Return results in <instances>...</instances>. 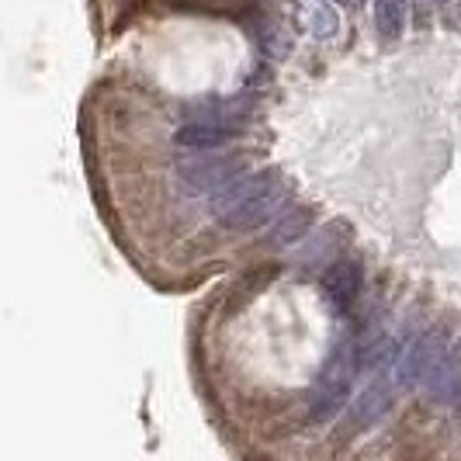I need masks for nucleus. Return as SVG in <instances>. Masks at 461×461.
I'll return each instance as SVG.
<instances>
[{
  "instance_id": "obj_1",
  "label": "nucleus",
  "mask_w": 461,
  "mask_h": 461,
  "mask_svg": "<svg viewBox=\"0 0 461 461\" xmlns=\"http://www.w3.org/2000/svg\"><path fill=\"white\" fill-rule=\"evenodd\" d=\"M267 39L208 18L142 24L80 94L77 142L97 219L160 295L292 250L323 215L275 157Z\"/></svg>"
},
{
  "instance_id": "obj_2",
  "label": "nucleus",
  "mask_w": 461,
  "mask_h": 461,
  "mask_svg": "<svg viewBox=\"0 0 461 461\" xmlns=\"http://www.w3.org/2000/svg\"><path fill=\"white\" fill-rule=\"evenodd\" d=\"M187 375L236 458H326L357 382L350 295L292 250L215 277L187 312Z\"/></svg>"
},
{
  "instance_id": "obj_3",
  "label": "nucleus",
  "mask_w": 461,
  "mask_h": 461,
  "mask_svg": "<svg viewBox=\"0 0 461 461\" xmlns=\"http://www.w3.org/2000/svg\"><path fill=\"white\" fill-rule=\"evenodd\" d=\"M84 14L97 56L115 49L125 35L153 22L170 18H208V22H236L271 35L281 0H84Z\"/></svg>"
}]
</instances>
